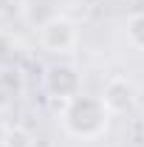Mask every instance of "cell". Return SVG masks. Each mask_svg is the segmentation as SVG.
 I'll list each match as a JSON object with an SVG mask.
<instances>
[{"instance_id":"6da1fadb","label":"cell","mask_w":144,"mask_h":147,"mask_svg":"<svg viewBox=\"0 0 144 147\" xmlns=\"http://www.w3.org/2000/svg\"><path fill=\"white\" fill-rule=\"evenodd\" d=\"M110 110L105 108L102 96H88V93H76L73 99L65 102L62 110V127L76 139H96L108 130Z\"/></svg>"},{"instance_id":"7a4b0ae2","label":"cell","mask_w":144,"mask_h":147,"mask_svg":"<svg viewBox=\"0 0 144 147\" xmlns=\"http://www.w3.org/2000/svg\"><path fill=\"white\" fill-rule=\"evenodd\" d=\"M76 26H73L68 17H51L42 31H40V40L42 45L51 51V54H68L73 45H76Z\"/></svg>"},{"instance_id":"3957f363","label":"cell","mask_w":144,"mask_h":147,"mask_svg":"<svg viewBox=\"0 0 144 147\" xmlns=\"http://www.w3.org/2000/svg\"><path fill=\"white\" fill-rule=\"evenodd\" d=\"M102 102H105V108L110 110V116L127 113V110L133 108V102H136V88H133V82L124 79V76H113L108 85H105Z\"/></svg>"},{"instance_id":"277c9868","label":"cell","mask_w":144,"mask_h":147,"mask_svg":"<svg viewBox=\"0 0 144 147\" xmlns=\"http://www.w3.org/2000/svg\"><path fill=\"white\" fill-rule=\"evenodd\" d=\"M48 91L57 93V96H62L65 102L73 99L76 93H79V76L73 71L71 65H57L48 71Z\"/></svg>"},{"instance_id":"5b68a950","label":"cell","mask_w":144,"mask_h":147,"mask_svg":"<svg viewBox=\"0 0 144 147\" xmlns=\"http://www.w3.org/2000/svg\"><path fill=\"white\" fill-rule=\"evenodd\" d=\"M124 34H127L133 48H144V11L141 14H133L124 23Z\"/></svg>"}]
</instances>
